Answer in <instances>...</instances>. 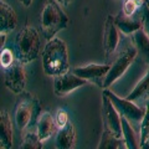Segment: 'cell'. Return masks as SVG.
<instances>
[{
	"mask_svg": "<svg viewBox=\"0 0 149 149\" xmlns=\"http://www.w3.org/2000/svg\"><path fill=\"white\" fill-rule=\"evenodd\" d=\"M13 123L6 111L0 112V144L3 149H10L13 147Z\"/></svg>",
	"mask_w": 149,
	"mask_h": 149,
	"instance_id": "cell-15",
	"label": "cell"
},
{
	"mask_svg": "<svg viewBox=\"0 0 149 149\" xmlns=\"http://www.w3.org/2000/svg\"><path fill=\"white\" fill-rule=\"evenodd\" d=\"M139 132H141L142 144H144L149 139V97H148V100L146 102V113H144L141 127H139Z\"/></svg>",
	"mask_w": 149,
	"mask_h": 149,
	"instance_id": "cell-22",
	"label": "cell"
},
{
	"mask_svg": "<svg viewBox=\"0 0 149 149\" xmlns=\"http://www.w3.org/2000/svg\"><path fill=\"white\" fill-rule=\"evenodd\" d=\"M15 58H16L15 52L11 49H6V47L1 49V52H0V65H1L3 70L13 66L15 63Z\"/></svg>",
	"mask_w": 149,
	"mask_h": 149,
	"instance_id": "cell-23",
	"label": "cell"
},
{
	"mask_svg": "<svg viewBox=\"0 0 149 149\" xmlns=\"http://www.w3.org/2000/svg\"><path fill=\"white\" fill-rule=\"evenodd\" d=\"M111 70V65L104 63H88L86 66H78L73 68V73L82 78H86L87 81L90 80H96V78H102L104 77L108 71Z\"/></svg>",
	"mask_w": 149,
	"mask_h": 149,
	"instance_id": "cell-13",
	"label": "cell"
},
{
	"mask_svg": "<svg viewBox=\"0 0 149 149\" xmlns=\"http://www.w3.org/2000/svg\"><path fill=\"white\" fill-rule=\"evenodd\" d=\"M42 141L40 139L37 132H34L27 128L25 130V134L22 136V142H21V149H41L42 148Z\"/></svg>",
	"mask_w": 149,
	"mask_h": 149,
	"instance_id": "cell-21",
	"label": "cell"
},
{
	"mask_svg": "<svg viewBox=\"0 0 149 149\" xmlns=\"http://www.w3.org/2000/svg\"><path fill=\"white\" fill-rule=\"evenodd\" d=\"M56 130H57V125L55 122V117L50 112H42L36 122V132L40 139L42 142L47 141L54 136Z\"/></svg>",
	"mask_w": 149,
	"mask_h": 149,
	"instance_id": "cell-12",
	"label": "cell"
},
{
	"mask_svg": "<svg viewBox=\"0 0 149 149\" xmlns=\"http://www.w3.org/2000/svg\"><path fill=\"white\" fill-rule=\"evenodd\" d=\"M103 92L111 98L112 103L114 104V107L119 112V114L122 117L127 118L134 127L138 125L141 127L142 119L146 113V106H141L137 102L130 101L125 97H119L118 95H116L114 92H112L108 88H103Z\"/></svg>",
	"mask_w": 149,
	"mask_h": 149,
	"instance_id": "cell-4",
	"label": "cell"
},
{
	"mask_svg": "<svg viewBox=\"0 0 149 149\" xmlns=\"http://www.w3.org/2000/svg\"><path fill=\"white\" fill-rule=\"evenodd\" d=\"M142 148H143V149H149V143H144V144H142Z\"/></svg>",
	"mask_w": 149,
	"mask_h": 149,
	"instance_id": "cell-31",
	"label": "cell"
},
{
	"mask_svg": "<svg viewBox=\"0 0 149 149\" xmlns=\"http://www.w3.org/2000/svg\"><path fill=\"white\" fill-rule=\"evenodd\" d=\"M122 130L127 149H139L142 147L141 132H137L136 127L124 117H122Z\"/></svg>",
	"mask_w": 149,
	"mask_h": 149,
	"instance_id": "cell-17",
	"label": "cell"
},
{
	"mask_svg": "<svg viewBox=\"0 0 149 149\" xmlns=\"http://www.w3.org/2000/svg\"><path fill=\"white\" fill-rule=\"evenodd\" d=\"M132 41L134 47L138 51V56H141L142 60L149 66V37L144 32L143 29L136 31L132 34Z\"/></svg>",
	"mask_w": 149,
	"mask_h": 149,
	"instance_id": "cell-19",
	"label": "cell"
},
{
	"mask_svg": "<svg viewBox=\"0 0 149 149\" xmlns=\"http://www.w3.org/2000/svg\"><path fill=\"white\" fill-rule=\"evenodd\" d=\"M40 36L35 27L25 26L17 32L14 42V52L16 61L27 65L39 57Z\"/></svg>",
	"mask_w": 149,
	"mask_h": 149,
	"instance_id": "cell-2",
	"label": "cell"
},
{
	"mask_svg": "<svg viewBox=\"0 0 149 149\" xmlns=\"http://www.w3.org/2000/svg\"><path fill=\"white\" fill-rule=\"evenodd\" d=\"M139 8L141 6L137 4L136 0H124L123 6H122V13L125 14V15H128V16H133L137 14Z\"/></svg>",
	"mask_w": 149,
	"mask_h": 149,
	"instance_id": "cell-25",
	"label": "cell"
},
{
	"mask_svg": "<svg viewBox=\"0 0 149 149\" xmlns=\"http://www.w3.org/2000/svg\"><path fill=\"white\" fill-rule=\"evenodd\" d=\"M4 83L5 87L14 95H21L26 86V72L24 63L16 61L9 68L4 70Z\"/></svg>",
	"mask_w": 149,
	"mask_h": 149,
	"instance_id": "cell-8",
	"label": "cell"
},
{
	"mask_svg": "<svg viewBox=\"0 0 149 149\" xmlns=\"http://www.w3.org/2000/svg\"><path fill=\"white\" fill-rule=\"evenodd\" d=\"M61 6L56 0H49L41 11L40 26L46 40H51L57 32L68 26L70 19Z\"/></svg>",
	"mask_w": 149,
	"mask_h": 149,
	"instance_id": "cell-3",
	"label": "cell"
},
{
	"mask_svg": "<svg viewBox=\"0 0 149 149\" xmlns=\"http://www.w3.org/2000/svg\"><path fill=\"white\" fill-rule=\"evenodd\" d=\"M42 67L45 73L52 77L70 71L68 49L63 40L56 36L47 40L42 51Z\"/></svg>",
	"mask_w": 149,
	"mask_h": 149,
	"instance_id": "cell-1",
	"label": "cell"
},
{
	"mask_svg": "<svg viewBox=\"0 0 149 149\" xmlns=\"http://www.w3.org/2000/svg\"><path fill=\"white\" fill-rule=\"evenodd\" d=\"M147 5L149 6V0H147Z\"/></svg>",
	"mask_w": 149,
	"mask_h": 149,
	"instance_id": "cell-32",
	"label": "cell"
},
{
	"mask_svg": "<svg viewBox=\"0 0 149 149\" xmlns=\"http://www.w3.org/2000/svg\"><path fill=\"white\" fill-rule=\"evenodd\" d=\"M19 3H20L21 5H24L25 8H29V6L31 5L32 0H19Z\"/></svg>",
	"mask_w": 149,
	"mask_h": 149,
	"instance_id": "cell-28",
	"label": "cell"
},
{
	"mask_svg": "<svg viewBox=\"0 0 149 149\" xmlns=\"http://www.w3.org/2000/svg\"><path fill=\"white\" fill-rule=\"evenodd\" d=\"M5 37H6V34H3V32H0V47H4V45H5Z\"/></svg>",
	"mask_w": 149,
	"mask_h": 149,
	"instance_id": "cell-27",
	"label": "cell"
},
{
	"mask_svg": "<svg viewBox=\"0 0 149 149\" xmlns=\"http://www.w3.org/2000/svg\"><path fill=\"white\" fill-rule=\"evenodd\" d=\"M137 56H138V51L134 46L125 49L123 52H120L118 57L114 60V62L111 65V70L108 71V73L103 77L102 87L108 88L112 85H114V82H117L120 77H123V74L128 71V68L136 61Z\"/></svg>",
	"mask_w": 149,
	"mask_h": 149,
	"instance_id": "cell-5",
	"label": "cell"
},
{
	"mask_svg": "<svg viewBox=\"0 0 149 149\" xmlns=\"http://www.w3.org/2000/svg\"><path fill=\"white\" fill-rule=\"evenodd\" d=\"M146 143H149V139H148V141H147V142H146Z\"/></svg>",
	"mask_w": 149,
	"mask_h": 149,
	"instance_id": "cell-33",
	"label": "cell"
},
{
	"mask_svg": "<svg viewBox=\"0 0 149 149\" xmlns=\"http://www.w3.org/2000/svg\"><path fill=\"white\" fill-rule=\"evenodd\" d=\"M102 122H103V128L113 133L116 137L123 138L122 130V116L112 103V101L104 92H102V107H101Z\"/></svg>",
	"mask_w": 149,
	"mask_h": 149,
	"instance_id": "cell-6",
	"label": "cell"
},
{
	"mask_svg": "<svg viewBox=\"0 0 149 149\" xmlns=\"http://www.w3.org/2000/svg\"><path fill=\"white\" fill-rule=\"evenodd\" d=\"M56 1H57L58 4H61L62 6H67L72 3V0H56Z\"/></svg>",
	"mask_w": 149,
	"mask_h": 149,
	"instance_id": "cell-29",
	"label": "cell"
},
{
	"mask_svg": "<svg viewBox=\"0 0 149 149\" xmlns=\"http://www.w3.org/2000/svg\"><path fill=\"white\" fill-rule=\"evenodd\" d=\"M142 22H143V26L142 29L144 30V32L148 35L149 37V6L147 5H143L142 6Z\"/></svg>",
	"mask_w": 149,
	"mask_h": 149,
	"instance_id": "cell-26",
	"label": "cell"
},
{
	"mask_svg": "<svg viewBox=\"0 0 149 149\" xmlns=\"http://www.w3.org/2000/svg\"><path fill=\"white\" fill-rule=\"evenodd\" d=\"M87 80L86 78H82L80 76H77L76 73L73 72H66L61 74V76H57L54 83V92L56 96L58 97H63L70 95L71 92H73L74 90L80 87H83L87 85Z\"/></svg>",
	"mask_w": 149,
	"mask_h": 149,
	"instance_id": "cell-9",
	"label": "cell"
},
{
	"mask_svg": "<svg viewBox=\"0 0 149 149\" xmlns=\"http://www.w3.org/2000/svg\"><path fill=\"white\" fill-rule=\"evenodd\" d=\"M97 148L98 149H123V148H127V144H125L124 138L116 137L113 133H111L109 130L103 128V132H102V136Z\"/></svg>",
	"mask_w": 149,
	"mask_h": 149,
	"instance_id": "cell-20",
	"label": "cell"
},
{
	"mask_svg": "<svg viewBox=\"0 0 149 149\" xmlns=\"http://www.w3.org/2000/svg\"><path fill=\"white\" fill-rule=\"evenodd\" d=\"M119 34L120 31L116 25L114 16L108 14L104 20V31H103V49L107 56L114 54L119 45Z\"/></svg>",
	"mask_w": 149,
	"mask_h": 149,
	"instance_id": "cell-10",
	"label": "cell"
},
{
	"mask_svg": "<svg viewBox=\"0 0 149 149\" xmlns=\"http://www.w3.org/2000/svg\"><path fill=\"white\" fill-rule=\"evenodd\" d=\"M37 102L30 93L22 92L21 97L19 98L15 108V124L19 130L25 132L32 122L34 114L36 112Z\"/></svg>",
	"mask_w": 149,
	"mask_h": 149,
	"instance_id": "cell-7",
	"label": "cell"
},
{
	"mask_svg": "<svg viewBox=\"0 0 149 149\" xmlns=\"http://www.w3.org/2000/svg\"><path fill=\"white\" fill-rule=\"evenodd\" d=\"M114 21L116 25L119 29V31L124 34L125 36H132V34H134L136 31L141 30L143 26L142 22V14L141 16H128L123 13H119L118 15L114 16Z\"/></svg>",
	"mask_w": 149,
	"mask_h": 149,
	"instance_id": "cell-11",
	"label": "cell"
},
{
	"mask_svg": "<svg viewBox=\"0 0 149 149\" xmlns=\"http://www.w3.org/2000/svg\"><path fill=\"white\" fill-rule=\"evenodd\" d=\"M136 1H137V4H138V5L139 6H143V5H146V4H147V0H136Z\"/></svg>",
	"mask_w": 149,
	"mask_h": 149,
	"instance_id": "cell-30",
	"label": "cell"
},
{
	"mask_svg": "<svg viewBox=\"0 0 149 149\" xmlns=\"http://www.w3.org/2000/svg\"><path fill=\"white\" fill-rule=\"evenodd\" d=\"M74 146H76V130H74V125L70 122L63 128L58 129L56 136V148L71 149Z\"/></svg>",
	"mask_w": 149,
	"mask_h": 149,
	"instance_id": "cell-16",
	"label": "cell"
},
{
	"mask_svg": "<svg viewBox=\"0 0 149 149\" xmlns=\"http://www.w3.org/2000/svg\"><path fill=\"white\" fill-rule=\"evenodd\" d=\"M17 25V16L15 10L5 1H0V32L9 34Z\"/></svg>",
	"mask_w": 149,
	"mask_h": 149,
	"instance_id": "cell-14",
	"label": "cell"
},
{
	"mask_svg": "<svg viewBox=\"0 0 149 149\" xmlns=\"http://www.w3.org/2000/svg\"><path fill=\"white\" fill-rule=\"evenodd\" d=\"M55 122L57 125V129L63 128L65 125H67L70 123V118H68V113L67 111H65L62 108H58L55 113Z\"/></svg>",
	"mask_w": 149,
	"mask_h": 149,
	"instance_id": "cell-24",
	"label": "cell"
},
{
	"mask_svg": "<svg viewBox=\"0 0 149 149\" xmlns=\"http://www.w3.org/2000/svg\"><path fill=\"white\" fill-rule=\"evenodd\" d=\"M148 97H149V70L141 80L137 82V85L129 92V95L125 96V98L137 102L139 104V103H142V102L146 103Z\"/></svg>",
	"mask_w": 149,
	"mask_h": 149,
	"instance_id": "cell-18",
	"label": "cell"
}]
</instances>
